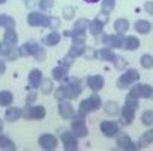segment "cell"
<instances>
[{
	"label": "cell",
	"instance_id": "1",
	"mask_svg": "<svg viewBox=\"0 0 153 151\" xmlns=\"http://www.w3.org/2000/svg\"><path fill=\"white\" fill-rule=\"evenodd\" d=\"M81 92V86L80 83H67L66 86H62L59 87L56 92V97L58 100L61 99H65V97H68V99H76L79 96V94Z\"/></svg>",
	"mask_w": 153,
	"mask_h": 151
},
{
	"label": "cell",
	"instance_id": "2",
	"mask_svg": "<svg viewBox=\"0 0 153 151\" xmlns=\"http://www.w3.org/2000/svg\"><path fill=\"white\" fill-rule=\"evenodd\" d=\"M100 99L98 95H91L90 97L85 99L84 101L80 103V106H79V114L82 115V114H86L89 111H93V110H97L98 108L100 106Z\"/></svg>",
	"mask_w": 153,
	"mask_h": 151
},
{
	"label": "cell",
	"instance_id": "3",
	"mask_svg": "<svg viewBox=\"0 0 153 151\" xmlns=\"http://www.w3.org/2000/svg\"><path fill=\"white\" fill-rule=\"evenodd\" d=\"M139 77H140V76H139V73L135 69H129L126 73H124L120 78H118L117 86L120 87V89H126L129 85L134 83L135 81H138Z\"/></svg>",
	"mask_w": 153,
	"mask_h": 151
},
{
	"label": "cell",
	"instance_id": "4",
	"mask_svg": "<svg viewBox=\"0 0 153 151\" xmlns=\"http://www.w3.org/2000/svg\"><path fill=\"white\" fill-rule=\"evenodd\" d=\"M49 22H50V19L41 13H31L28 15V23L31 24V26L46 27V26H49Z\"/></svg>",
	"mask_w": 153,
	"mask_h": 151
},
{
	"label": "cell",
	"instance_id": "5",
	"mask_svg": "<svg viewBox=\"0 0 153 151\" xmlns=\"http://www.w3.org/2000/svg\"><path fill=\"white\" fill-rule=\"evenodd\" d=\"M100 131L103 132L107 137H112L120 131V127H118V124L114 123V122H107L105 120V122H102L100 123Z\"/></svg>",
	"mask_w": 153,
	"mask_h": 151
},
{
	"label": "cell",
	"instance_id": "6",
	"mask_svg": "<svg viewBox=\"0 0 153 151\" xmlns=\"http://www.w3.org/2000/svg\"><path fill=\"white\" fill-rule=\"evenodd\" d=\"M39 144L41 147H44L45 150H53L57 147V138L52 136V135H42L40 138H39Z\"/></svg>",
	"mask_w": 153,
	"mask_h": 151
},
{
	"label": "cell",
	"instance_id": "7",
	"mask_svg": "<svg viewBox=\"0 0 153 151\" xmlns=\"http://www.w3.org/2000/svg\"><path fill=\"white\" fill-rule=\"evenodd\" d=\"M27 119H42L45 117V108L44 106H32L26 111Z\"/></svg>",
	"mask_w": 153,
	"mask_h": 151
},
{
	"label": "cell",
	"instance_id": "8",
	"mask_svg": "<svg viewBox=\"0 0 153 151\" xmlns=\"http://www.w3.org/2000/svg\"><path fill=\"white\" fill-rule=\"evenodd\" d=\"M61 138H62V142H63V145H65L66 150H76L77 149V141H76V138L72 136V133H68V132L62 133Z\"/></svg>",
	"mask_w": 153,
	"mask_h": 151
},
{
	"label": "cell",
	"instance_id": "9",
	"mask_svg": "<svg viewBox=\"0 0 153 151\" xmlns=\"http://www.w3.org/2000/svg\"><path fill=\"white\" fill-rule=\"evenodd\" d=\"M133 90H134L135 94H137L138 97L148 99L153 95V89L149 85H138V86H135Z\"/></svg>",
	"mask_w": 153,
	"mask_h": 151
},
{
	"label": "cell",
	"instance_id": "10",
	"mask_svg": "<svg viewBox=\"0 0 153 151\" xmlns=\"http://www.w3.org/2000/svg\"><path fill=\"white\" fill-rule=\"evenodd\" d=\"M58 110H59V114L63 119H71L74 117V108L70 103H66V101H62L58 106Z\"/></svg>",
	"mask_w": 153,
	"mask_h": 151
},
{
	"label": "cell",
	"instance_id": "11",
	"mask_svg": "<svg viewBox=\"0 0 153 151\" xmlns=\"http://www.w3.org/2000/svg\"><path fill=\"white\" fill-rule=\"evenodd\" d=\"M71 128H72V133L79 137H85L88 135V128L85 127L84 122H81V120H75L74 123H72Z\"/></svg>",
	"mask_w": 153,
	"mask_h": 151
},
{
	"label": "cell",
	"instance_id": "12",
	"mask_svg": "<svg viewBox=\"0 0 153 151\" xmlns=\"http://www.w3.org/2000/svg\"><path fill=\"white\" fill-rule=\"evenodd\" d=\"M88 85L93 91H99L103 89L104 81L100 76H90V77L88 78Z\"/></svg>",
	"mask_w": 153,
	"mask_h": 151
},
{
	"label": "cell",
	"instance_id": "13",
	"mask_svg": "<svg viewBox=\"0 0 153 151\" xmlns=\"http://www.w3.org/2000/svg\"><path fill=\"white\" fill-rule=\"evenodd\" d=\"M39 45L35 43H27L25 46H22V49H19V51L22 55H37L39 53Z\"/></svg>",
	"mask_w": 153,
	"mask_h": 151
},
{
	"label": "cell",
	"instance_id": "14",
	"mask_svg": "<svg viewBox=\"0 0 153 151\" xmlns=\"http://www.w3.org/2000/svg\"><path fill=\"white\" fill-rule=\"evenodd\" d=\"M122 41H124V39H122V37H118V36L107 35V36L103 37V43L112 46V48H122Z\"/></svg>",
	"mask_w": 153,
	"mask_h": 151
},
{
	"label": "cell",
	"instance_id": "15",
	"mask_svg": "<svg viewBox=\"0 0 153 151\" xmlns=\"http://www.w3.org/2000/svg\"><path fill=\"white\" fill-rule=\"evenodd\" d=\"M122 48H125L127 50L138 49L139 48V40L137 39V37H134V36L126 37V39H124V41H122Z\"/></svg>",
	"mask_w": 153,
	"mask_h": 151
},
{
	"label": "cell",
	"instance_id": "16",
	"mask_svg": "<svg viewBox=\"0 0 153 151\" xmlns=\"http://www.w3.org/2000/svg\"><path fill=\"white\" fill-rule=\"evenodd\" d=\"M117 145L120 146V147L125 149V150H134L135 149L134 142L131 141L127 136H122V137L118 138V140H117Z\"/></svg>",
	"mask_w": 153,
	"mask_h": 151
},
{
	"label": "cell",
	"instance_id": "17",
	"mask_svg": "<svg viewBox=\"0 0 153 151\" xmlns=\"http://www.w3.org/2000/svg\"><path fill=\"white\" fill-rule=\"evenodd\" d=\"M134 28H135V30H137V32H139V33H148V32L151 31V23L148 22V21L140 19V21H138V22L135 23Z\"/></svg>",
	"mask_w": 153,
	"mask_h": 151
},
{
	"label": "cell",
	"instance_id": "18",
	"mask_svg": "<svg viewBox=\"0 0 153 151\" xmlns=\"http://www.w3.org/2000/svg\"><path fill=\"white\" fill-rule=\"evenodd\" d=\"M151 142H153V129L147 131L142 137H140L138 145H139V147H146V146H148Z\"/></svg>",
	"mask_w": 153,
	"mask_h": 151
},
{
	"label": "cell",
	"instance_id": "19",
	"mask_svg": "<svg viewBox=\"0 0 153 151\" xmlns=\"http://www.w3.org/2000/svg\"><path fill=\"white\" fill-rule=\"evenodd\" d=\"M59 40H61V35L57 33V32H52V33H49L48 36L44 37L42 43L46 44V45H49V46H54V45H57L59 43Z\"/></svg>",
	"mask_w": 153,
	"mask_h": 151
},
{
	"label": "cell",
	"instance_id": "20",
	"mask_svg": "<svg viewBox=\"0 0 153 151\" xmlns=\"http://www.w3.org/2000/svg\"><path fill=\"white\" fill-rule=\"evenodd\" d=\"M28 79H30V83L32 85V87H37L41 82V72L39 69H33L28 76Z\"/></svg>",
	"mask_w": 153,
	"mask_h": 151
},
{
	"label": "cell",
	"instance_id": "21",
	"mask_svg": "<svg viewBox=\"0 0 153 151\" xmlns=\"http://www.w3.org/2000/svg\"><path fill=\"white\" fill-rule=\"evenodd\" d=\"M21 115H22V110L18 108H10V109H8L7 110V119L8 120H10V122H14L17 119H19L21 118Z\"/></svg>",
	"mask_w": 153,
	"mask_h": 151
},
{
	"label": "cell",
	"instance_id": "22",
	"mask_svg": "<svg viewBox=\"0 0 153 151\" xmlns=\"http://www.w3.org/2000/svg\"><path fill=\"white\" fill-rule=\"evenodd\" d=\"M103 22L102 21H99V19H94L93 22L90 23V31H91V33L94 36H97V35H99V33L102 32V30H103Z\"/></svg>",
	"mask_w": 153,
	"mask_h": 151
},
{
	"label": "cell",
	"instance_id": "23",
	"mask_svg": "<svg viewBox=\"0 0 153 151\" xmlns=\"http://www.w3.org/2000/svg\"><path fill=\"white\" fill-rule=\"evenodd\" d=\"M84 51H85L84 44H74V45H72V48H71V50H70L68 55H71L72 58H76V56L82 55Z\"/></svg>",
	"mask_w": 153,
	"mask_h": 151
},
{
	"label": "cell",
	"instance_id": "24",
	"mask_svg": "<svg viewBox=\"0 0 153 151\" xmlns=\"http://www.w3.org/2000/svg\"><path fill=\"white\" fill-rule=\"evenodd\" d=\"M66 73H67L66 67H56L52 72L54 79H57V81H62V78L66 77Z\"/></svg>",
	"mask_w": 153,
	"mask_h": 151
},
{
	"label": "cell",
	"instance_id": "25",
	"mask_svg": "<svg viewBox=\"0 0 153 151\" xmlns=\"http://www.w3.org/2000/svg\"><path fill=\"white\" fill-rule=\"evenodd\" d=\"M4 43H7L8 45L9 44L14 45L17 43V35H16V32L13 31V28H8L7 30L5 36H4Z\"/></svg>",
	"mask_w": 153,
	"mask_h": 151
},
{
	"label": "cell",
	"instance_id": "26",
	"mask_svg": "<svg viewBox=\"0 0 153 151\" xmlns=\"http://www.w3.org/2000/svg\"><path fill=\"white\" fill-rule=\"evenodd\" d=\"M12 100H13V96H12L10 92H8V91L0 92V105H3V106L9 105L12 103Z\"/></svg>",
	"mask_w": 153,
	"mask_h": 151
},
{
	"label": "cell",
	"instance_id": "27",
	"mask_svg": "<svg viewBox=\"0 0 153 151\" xmlns=\"http://www.w3.org/2000/svg\"><path fill=\"white\" fill-rule=\"evenodd\" d=\"M127 28H129V22H127L126 19H118V21H116V23H114V30L120 33L126 32Z\"/></svg>",
	"mask_w": 153,
	"mask_h": 151
},
{
	"label": "cell",
	"instance_id": "28",
	"mask_svg": "<svg viewBox=\"0 0 153 151\" xmlns=\"http://www.w3.org/2000/svg\"><path fill=\"white\" fill-rule=\"evenodd\" d=\"M99 55L103 60H109V62H114V59H116V55L111 51L109 49H102L99 51Z\"/></svg>",
	"mask_w": 153,
	"mask_h": 151
},
{
	"label": "cell",
	"instance_id": "29",
	"mask_svg": "<svg viewBox=\"0 0 153 151\" xmlns=\"http://www.w3.org/2000/svg\"><path fill=\"white\" fill-rule=\"evenodd\" d=\"M0 147L1 149H5V150H14L16 146L13 145L8 137H4V136H0Z\"/></svg>",
	"mask_w": 153,
	"mask_h": 151
},
{
	"label": "cell",
	"instance_id": "30",
	"mask_svg": "<svg viewBox=\"0 0 153 151\" xmlns=\"http://www.w3.org/2000/svg\"><path fill=\"white\" fill-rule=\"evenodd\" d=\"M140 62H142V65L144 67V68H152L153 67V56L148 55V54L143 55L142 59H140Z\"/></svg>",
	"mask_w": 153,
	"mask_h": 151
},
{
	"label": "cell",
	"instance_id": "31",
	"mask_svg": "<svg viewBox=\"0 0 153 151\" xmlns=\"http://www.w3.org/2000/svg\"><path fill=\"white\" fill-rule=\"evenodd\" d=\"M142 120H143V123L146 124V125L153 124V111H152V110L146 111V113L143 114V117H142Z\"/></svg>",
	"mask_w": 153,
	"mask_h": 151
},
{
	"label": "cell",
	"instance_id": "32",
	"mask_svg": "<svg viewBox=\"0 0 153 151\" xmlns=\"http://www.w3.org/2000/svg\"><path fill=\"white\" fill-rule=\"evenodd\" d=\"M88 26V19H80L76 22L75 24V30L74 31H77V32H84L85 28Z\"/></svg>",
	"mask_w": 153,
	"mask_h": 151
},
{
	"label": "cell",
	"instance_id": "33",
	"mask_svg": "<svg viewBox=\"0 0 153 151\" xmlns=\"http://www.w3.org/2000/svg\"><path fill=\"white\" fill-rule=\"evenodd\" d=\"M52 89H53L52 81H50V79H45L44 83L41 85V91L44 92V94H49V92L52 91Z\"/></svg>",
	"mask_w": 153,
	"mask_h": 151
},
{
	"label": "cell",
	"instance_id": "34",
	"mask_svg": "<svg viewBox=\"0 0 153 151\" xmlns=\"http://www.w3.org/2000/svg\"><path fill=\"white\" fill-rule=\"evenodd\" d=\"M105 111H107L109 115L116 114V113H117V105H116V103H108L107 105H105Z\"/></svg>",
	"mask_w": 153,
	"mask_h": 151
},
{
	"label": "cell",
	"instance_id": "35",
	"mask_svg": "<svg viewBox=\"0 0 153 151\" xmlns=\"http://www.w3.org/2000/svg\"><path fill=\"white\" fill-rule=\"evenodd\" d=\"M114 7V0H104L103 1V7H102V9H103L105 13H108L109 10L112 9Z\"/></svg>",
	"mask_w": 153,
	"mask_h": 151
},
{
	"label": "cell",
	"instance_id": "36",
	"mask_svg": "<svg viewBox=\"0 0 153 151\" xmlns=\"http://www.w3.org/2000/svg\"><path fill=\"white\" fill-rule=\"evenodd\" d=\"M40 8L42 10H46V9H50L53 7V0H41L40 1Z\"/></svg>",
	"mask_w": 153,
	"mask_h": 151
},
{
	"label": "cell",
	"instance_id": "37",
	"mask_svg": "<svg viewBox=\"0 0 153 151\" xmlns=\"http://www.w3.org/2000/svg\"><path fill=\"white\" fill-rule=\"evenodd\" d=\"M144 8H146V10H147L151 15H153V3H152V1H148L146 5H144Z\"/></svg>",
	"mask_w": 153,
	"mask_h": 151
},
{
	"label": "cell",
	"instance_id": "38",
	"mask_svg": "<svg viewBox=\"0 0 153 151\" xmlns=\"http://www.w3.org/2000/svg\"><path fill=\"white\" fill-rule=\"evenodd\" d=\"M63 14H65V17H66L67 19H70V18H72V17H74V9H71V8H67Z\"/></svg>",
	"mask_w": 153,
	"mask_h": 151
},
{
	"label": "cell",
	"instance_id": "39",
	"mask_svg": "<svg viewBox=\"0 0 153 151\" xmlns=\"http://www.w3.org/2000/svg\"><path fill=\"white\" fill-rule=\"evenodd\" d=\"M70 58H71V55H68V56H66L65 59H63V65L66 67V68H68V67L71 65V63H72V60H70Z\"/></svg>",
	"mask_w": 153,
	"mask_h": 151
},
{
	"label": "cell",
	"instance_id": "40",
	"mask_svg": "<svg viewBox=\"0 0 153 151\" xmlns=\"http://www.w3.org/2000/svg\"><path fill=\"white\" fill-rule=\"evenodd\" d=\"M35 99H36V94H33V92H32V94H31V95H30L28 97H27V104H30V101L32 103Z\"/></svg>",
	"mask_w": 153,
	"mask_h": 151
},
{
	"label": "cell",
	"instance_id": "41",
	"mask_svg": "<svg viewBox=\"0 0 153 151\" xmlns=\"http://www.w3.org/2000/svg\"><path fill=\"white\" fill-rule=\"evenodd\" d=\"M4 70H5V64H4V62L0 60V76L4 73Z\"/></svg>",
	"mask_w": 153,
	"mask_h": 151
},
{
	"label": "cell",
	"instance_id": "42",
	"mask_svg": "<svg viewBox=\"0 0 153 151\" xmlns=\"http://www.w3.org/2000/svg\"><path fill=\"white\" fill-rule=\"evenodd\" d=\"M85 1H88V3H97V1H99V0H85Z\"/></svg>",
	"mask_w": 153,
	"mask_h": 151
},
{
	"label": "cell",
	"instance_id": "43",
	"mask_svg": "<svg viewBox=\"0 0 153 151\" xmlns=\"http://www.w3.org/2000/svg\"><path fill=\"white\" fill-rule=\"evenodd\" d=\"M3 129V123H1V120H0V131Z\"/></svg>",
	"mask_w": 153,
	"mask_h": 151
},
{
	"label": "cell",
	"instance_id": "44",
	"mask_svg": "<svg viewBox=\"0 0 153 151\" xmlns=\"http://www.w3.org/2000/svg\"><path fill=\"white\" fill-rule=\"evenodd\" d=\"M0 54H3V46L0 45Z\"/></svg>",
	"mask_w": 153,
	"mask_h": 151
},
{
	"label": "cell",
	"instance_id": "45",
	"mask_svg": "<svg viewBox=\"0 0 153 151\" xmlns=\"http://www.w3.org/2000/svg\"><path fill=\"white\" fill-rule=\"evenodd\" d=\"M7 1V0H0V4H1V3H5Z\"/></svg>",
	"mask_w": 153,
	"mask_h": 151
},
{
	"label": "cell",
	"instance_id": "46",
	"mask_svg": "<svg viewBox=\"0 0 153 151\" xmlns=\"http://www.w3.org/2000/svg\"><path fill=\"white\" fill-rule=\"evenodd\" d=\"M0 26H1V22H0Z\"/></svg>",
	"mask_w": 153,
	"mask_h": 151
}]
</instances>
